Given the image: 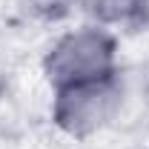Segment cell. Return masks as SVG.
Segmentation results:
<instances>
[{"mask_svg": "<svg viewBox=\"0 0 149 149\" xmlns=\"http://www.w3.org/2000/svg\"><path fill=\"white\" fill-rule=\"evenodd\" d=\"M40 72L52 92L63 89V86H74V83L109 77V74L120 72L118 35L92 20L83 26L66 29L43 52Z\"/></svg>", "mask_w": 149, "mask_h": 149, "instance_id": "6da1fadb", "label": "cell"}, {"mask_svg": "<svg viewBox=\"0 0 149 149\" xmlns=\"http://www.w3.org/2000/svg\"><path fill=\"white\" fill-rule=\"evenodd\" d=\"M126 77L123 72H115L100 80L55 89L49 115L60 135L72 141H89L115 126L126 106Z\"/></svg>", "mask_w": 149, "mask_h": 149, "instance_id": "7a4b0ae2", "label": "cell"}, {"mask_svg": "<svg viewBox=\"0 0 149 149\" xmlns=\"http://www.w3.org/2000/svg\"><path fill=\"white\" fill-rule=\"evenodd\" d=\"M92 23L106 29L135 32L149 23V0H83Z\"/></svg>", "mask_w": 149, "mask_h": 149, "instance_id": "3957f363", "label": "cell"}, {"mask_svg": "<svg viewBox=\"0 0 149 149\" xmlns=\"http://www.w3.org/2000/svg\"><path fill=\"white\" fill-rule=\"evenodd\" d=\"M74 3L77 0H23V9H26L29 17H35V20L55 23V20H63L72 12Z\"/></svg>", "mask_w": 149, "mask_h": 149, "instance_id": "277c9868", "label": "cell"}, {"mask_svg": "<svg viewBox=\"0 0 149 149\" xmlns=\"http://www.w3.org/2000/svg\"><path fill=\"white\" fill-rule=\"evenodd\" d=\"M141 106H143V120L149 123V77L143 83V92H141Z\"/></svg>", "mask_w": 149, "mask_h": 149, "instance_id": "5b68a950", "label": "cell"}, {"mask_svg": "<svg viewBox=\"0 0 149 149\" xmlns=\"http://www.w3.org/2000/svg\"><path fill=\"white\" fill-rule=\"evenodd\" d=\"M129 149H149V146H129Z\"/></svg>", "mask_w": 149, "mask_h": 149, "instance_id": "8992f818", "label": "cell"}]
</instances>
